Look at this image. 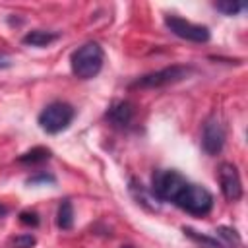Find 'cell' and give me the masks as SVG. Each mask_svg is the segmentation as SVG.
Wrapping results in <instances>:
<instances>
[{
    "label": "cell",
    "mask_w": 248,
    "mask_h": 248,
    "mask_svg": "<svg viewBox=\"0 0 248 248\" xmlns=\"http://www.w3.org/2000/svg\"><path fill=\"white\" fill-rule=\"evenodd\" d=\"M105 64V52L97 43H85L76 48L70 56L72 74L79 79H93L99 76Z\"/></svg>",
    "instance_id": "cell-1"
},
{
    "label": "cell",
    "mask_w": 248,
    "mask_h": 248,
    "mask_svg": "<svg viewBox=\"0 0 248 248\" xmlns=\"http://www.w3.org/2000/svg\"><path fill=\"white\" fill-rule=\"evenodd\" d=\"M174 205L180 207L182 211H186L188 215L205 217L213 207V196L207 188H203L200 184L186 182V186L182 188V192L174 200Z\"/></svg>",
    "instance_id": "cell-2"
},
{
    "label": "cell",
    "mask_w": 248,
    "mask_h": 248,
    "mask_svg": "<svg viewBox=\"0 0 248 248\" xmlns=\"http://www.w3.org/2000/svg\"><path fill=\"white\" fill-rule=\"evenodd\" d=\"M192 72L194 70L190 66L174 64V66H167V68L157 70V72L143 74V76L136 78L128 87L130 89H161V87H167V85H172V83L186 79Z\"/></svg>",
    "instance_id": "cell-3"
},
{
    "label": "cell",
    "mask_w": 248,
    "mask_h": 248,
    "mask_svg": "<svg viewBox=\"0 0 248 248\" xmlns=\"http://www.w3.org/2000/svg\"><path fill=\"white\" fill-rule=\"evenodd\" d=\"M76 116V108L70 105V103H64V101H52L48 103L37 116V122L41 126L43 132L46 134H60L62 130H66L72 120Z\"/></svg>",
    "instance_id": "cell-4"
},
{
    "label": "cell",
    "mask_w": 248,
    "mask_h": 248,
    "mask_svg": "<svg viewBox=\"0 0 248 248\" xmlns=\"http://www.w3.org/2000/svg\"><path fill=\"white\" fill-rule=\"evenodd\" d=\"M186 182L188 180L174 169H157L151 176V194L159 202L174 203V200L178 198Z\"/></svg>",
    "instance_id": "cell-5"
},
{
    "label": "cell",
    "mask_w": 248,
    "mask_h": 248,
    "mask_svg": "<svg viewBox=\"0 0 248 248\" xmlns=\"http://www.w3.org/2000/svg\"><path fill=\"white\" fill-rule=\"evenodd\" d=\"M165 25L172 35H176L184 41H190V43H207L211 39V33L205 25L186 21L178 16H165Z\"/></svg>",
    "instance_id": "cell-6"
},
{
    "label": "cell",
    "mask_w": 248,
    "mask_h": 248,
    "mask_svg": "<svg viewBox=\"0 0 248 248\" xmlns=\"http://www.w3.org/2000/svg\"><path fill=\"white\" fill-rule=\"evenodd\" d=\"M225 145V128L215 114H211L202 128V149L207 155H217Z\"/></svg>",
    "instance_id": "cell-7"
},
{
    "label": "cell",
    "mask_w": 248,
    "mask_h": 248,
    "mask_svg": "<svg viewBox=\"0 0 248 248\" xmlns=\"http://www.w3.org/2000/svg\"><path fill=\"white\" fill-rule=\"evenodd\" d=\"M217 178H219V186H221V192H223L225 200L238 202L242 198L240 174H238V169L232 163H221L219 169H217Z\"/></svg>",
    "instance_id": "cell-8"
},
{
    "label": "cell",
    "mask_w": 248,
    "mask_h": 248,
    "mask_svg": "<svg viewBox=\"0 0 248 248\" xmlns=\"http://www.w3.org/2000/svg\"><path fill=\"white\" fill-rule=\"evenodd\" d=\"M105 118L108 120V124L112 128H118V130H124V128H130L134 118H136V105L130 103V101H114L107 112H105Z\"/></svg>",
    "instance_id": "cell-9"
},
{
    "label": "cell",
    "mask_w": 248,
    "mask_h": 248,
    "mask_svg": "<svg viewBox=\"0 0 248 248\" xmlns=\"http://www.w3.org/2000/svg\"><path fill=\"white\" fill-rule=\"evenodd\" d=\"M58 39V33H52V31H43V29H35V31H29L21 37V43L27 45V46H48L50 43H54Z\"/></svg>",
    "instance_id": "cell-10"
},
{
    "label": "cell",
    "mask_w": 248,
    "mask_h": 248,
    "mask_svg": "<svg viewBox=\"0 0 248 248\" xmlns=\"http://www.w3.org/2000/svg\"><path fill=\"white\" fill-rule=\"evenodd\" d=\"M50 155H52L50 149H46V147H43V145H37V147L25 151L23 155H19L17 161H19L21 165H41V163L48 161Z\"/></svg>",
    "instance_id": "cell-11"
},
{
    "label": "cell",
    "mask_w": 248,
    "mask_h": 248,
    "mask_svg": "<svg viewBox=\"0 0 248 248\" xmlns=\"http://www.w3.org/2000/svg\"><path fill=\"white\" fill-rule=\"evenodd\" d=\"M56 227L60 231H70L74 227V207H72V202L70 200H64L58 205V211H56Z\"/></svg>",
    "instance_id": "cell-12"
},
{
    "label": "cell",
    "mask_w": 248,
    "mask_h": 248,
    "mask_svg": "<svg viewBox=\"0 0 248 248\" xmlns=\"http://www.w3.org/2000/svg\"><path fill=\"white\" fill-rule=\"evenodd\" d=\"M184 231V234L190 238V240H194L196 244H200L202 248H225L217 238H213V236H205V234H200V232H196L194 229H188V227H184L182 229Z\"/></svg>",
    "instance_id": "cell-13"
},
{
    "label": "cell",
    "mask_w": 248,
    "mask_h": 248,
    "mask_svg": "<svg viewBox=\"0 0 248 248\" xmlns=\"http://www.w3.org/2000/svg\"><path fill=\"white\" fill-rule=\"evenodd\" d=\"M215 232H217V236L221 238V244H223L225 248H234V246L240 244L238 232H236L234 229H231V227H219Z\"/></svg>",
    "instance_id": "cell-14"
},
{
    "label": "cell",
    "mask_w": 248,
    "mask_h": 248,
    "mask_svg": "<svg viewBox=\"0 0 248 248\" xmlns=\"http://www.w3.org/2000/svg\"><path fill=\"white\" fill-rule=\"evenodd\" d=\"M213 8H215L217 12H221V14H225V16H236V14H240L246 6H244L242 2L227 0V2H215V4H213Z\"/></svg>",
    "instance_id": "cell-15"
},
{
    "label": "cell",
    "mask_w": 248,
    "mask_h": 248,
    "mask_svg": "<svg viewBox=\"0 0 248 248\" xmlns=\"http://www.w3.org/2000/svg\"><path fill=\"white\" fill-rule=\"evenodd\" d=\"M35 244H37V240H35V236L29 234V232L17 234V236H14V238L10 240V248H33Z\"/></svg>",
    "instance_id": "cell-16"
},
{
    "label": "cell",
    "mask_w": 248,
    "mask_h": 248,
    "mask_svg": "<svg viewBox=\"0 0 248 248\" xmlns=\"http://www.w3.org/2000/svg\"><path fill=\"white\" fill-rule=\"evenodd\" d=\"M19 223L21 225H27V227H37L39 223H41V219H39V213L37 211H21L19 213Z\"/></svg>",
    "instance_id": "cell-17"
},
{
    "label": "cell",
    "mask_w": 248,
    "mask_h": 248,
    "mask_svg": "<svg viewBox=\"0 0 248 248\" xmlns=\"http://www.w3.org/2000/svg\"><path fill=\"white\" fill-rule=\"evenodd\" d=\"M39 182H54V176L52 174H46V172H41V174H35L27 180V184H39Z\"/></svg>",
    "instance_id": "cell-18"
},
{
    "label": "cell",
    "mask_w": 248,
    "mask_h": 248,
    "mask_svg": "<svg viewBox=\"0 0 248 248\" xmlns=\"http://www.w3.org/2000/svg\"><path fill=\"white\" fill-rule=\"evenodd\" d=\"M10 66H12L10 56H8L6 52H0V70H6V68H10Z\"/></svg>",
    "instance_id": "cell-19"
},
{
    "label": "cell",
    "mask_w": 248,
    "mask_h": 248,
    "mask_svg": "<svg viewBox=\"0 0 248 248\" xmlns=\"http://www.w3.org/2000/svg\"><path fill=\"white\" fill-rule=\"evenodd\" d=\"M6 213H8V207H6L4 203H0V217H4Z\"/></svg>",
    "instance_id": "cell-20"
}]
</instances>
